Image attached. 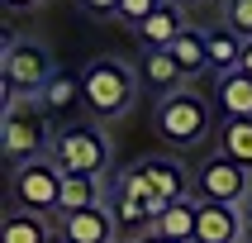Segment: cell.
<instances>
[{
    "label": "cell",
    "instance_id": "cell-1",
    "mask_svg": "<svg viewBox=\"0 0 252 243\" xmlns=\"http://www.w3.org/2000/svg\"><path fill=\"white\" fill-rule=\"evenodd\" d=\"M81 86H86V110L95 119H119V114L133 110L138 71L119 57H91L81 67Z\"/></svg>",
    "mask_w": 252,
    "mask_h": 243
},
{
    "label": "cell",
    "instance_id": "cell-2",
    "mask_svg": "<svg viewBox=\"0 0 252 243\" xmlns=\"http://www.w3.org/2000/svg\"><path fill=\"white\" fill-rule=\"evenodd\" d=\"M0 76H5V105L10 100H29L57 76V62L48 53V43L38 38H5V57H0Z\"/></svg>",
    "mask_w": 252,
    "mask_h": 243
},
{
    "label": "cell",
    "instance_id": "cell-3",
    "mask_svg": "<svg viewBox=\"0 0 252 243\" xmlns=\"http://www.w3.org/2000/svg\"><path fill=\"white\" fill-rule=\"evenodd\" d=\"M53 129H48V110H43L38 100H10L5 105V119H0V143H5V157H10V167L19 162H33L53 148Z\"/></svg>",
    "mask_w": 252,
    "mask_h": 243
},
{
    "label": "cell",
    "instance_id": "cell-4",
    "mask_svg": "<svg viewBox=\"0 0 252 243\" xmlns=\"http://www.w3.org/2000/svg\"><path fill=\"white\" fill-rule=\"evenodd\" d=\"M214 124V110L205 96H190V91H176V96L157 100V134L171 143V148H195L205 143Z\"/></svg>",
    "mask_w": 252,
    "mask_h": 243
},
{
    "label": "cell",
    "instance_id": "cell-5",
    "mask_svg": "<svg viewBox=\"0 0 252 243\" xmlns=\"http://www.w3.org/2000/svg\"><path fill=\"white\" fill-rule=\"evenodd\" d=\"M62 181H67V172L43 153L33 162L14 167V200L33 214H53V210H62Z\"/></svg>",
    "mask_w": 252,
    "mask_h": 243
},
{
    "label": "cell",
    "instance_id": "cell-6",
    "mask_svg": "<svg viewBox=\"0 0 252 243\" xmlns=\"http://www.w3.org/2000/svg\"><path fill=\"white\" fill-rule=\"evenodd\" d=\"M48 157H53L62 172H81V176H95V172L110 162V139H105L95 124H71V129H62V134L53 139Z\"/></svg>",
    "mask_w": 252,
    "mask_h": 243
},
{
    "label": "cell",
    "instance_id": "cell-7",
    "mask_svg": "<svg viewBox=\"0 0 252 243\" xmlns=\"http://www.w3.org/2000/svg\"><path fill=\"white\" fill-rule=\"evenodd\" d=\"M195 196L214 200V205H248L252 200V176H248L243 162L219 153V157H210V162L195 172Z\"/></svg>",
    "mask_w": 252,
    "mask_h": 243
},
{
    "label": "cell",
    "instance_id": "cell-8",
    "mask_svg": "<svg viewBox=\"0 0 252 243\" xmlns=\"http://www.w3.org/2000/svg\"><path fill=\"white\" fill-rule=\"evenodd\" d=\"M119 224H114L110 205H91V210L62 214V239L67 243H114Z\"/></svg>",
    "mask_w": 252,
    "mask_h": 243
},
{
    "label": "cell",
    "instance_id": "cell-9",
    "mask_svg": "<svg viewBox=\"0 0 252 243\" xmlns=\"http://www.w3.org/2000/svg\"><path fill=\"white\" fill-rule=\"evenodd\" d=\"M181 81H186V71H181V62L171 57V48H157V53H143L138 57V86H143V91H153L157 100H162V96H176Z\"/></svg>",
    "mask_w": 252,
    "mask_h": 243
},
{
    "label": "cell",
    "instance_id": "cell-10",
    "mask_svg": "<svg viewBox=\"0 0 252 243\" xmlns=\"http://www.w3.org/2000/svg\"><path fill=\"white\" fill-rule=\"evenodd\" d=\"M238 239H243V205H214V200H200L195 243H238Z\"/></svg>",
    "mask_w": 252,
    "mask_h": 243
},
{
    "label": "cell",
    "instance_id": "cell-11",
    "mask_svg": "<svg viewBox=\"0 0 252 243\" xmlns=\"http://www.w3.org/2000/svg\"><path fill=\"white\" fill-rule=\"evenodd\" d=\"M186 34V19H181V5H162V10H153L148 19H143L138 29H133V38L143 43V53H157V48H171V43Z\"/></svg>",
    "mask_w": 252,
    "mask_h": 243
},
{
    "label": "cell",
    "instance_id": "cell-12",
    "mask_svg": "<svg viewBox=\"0 0 252 243\" xmlns=\"http://www.w3.org/2000/svg\"><path fill=\"white\" fill-rule=\"evenodd\" d=\"M138 172L148 176V186L157 191V200H167V205H176V200L190 196V181H186L181 162H171V157H143Z\"/></svg>",
    "mask_w": 252,
    "mask_h": 243
},
{
    "label": "cell",
    "instance_id": "cell-13",
    "mask_svg": "<svg viewBox=\"0 0 252 243\" xmlns=\"http://www.w3.org/2000/svg\"><path fill=\"white\" fill-rule=\"evenodd\" d=\"M195 229H200V196H186V200H176V205L162 210L153 234H162L171 243H195Z\"/></svg>",
    "mask_w": 252,
    "mask_h": 243
},
{
    "label": "cell",
    "instance_id": "cell-14",
    "mask_svg": "<svg viewBox=\"0 0 252 243\" xmlns=\"http://www.w3.org/2000/svg\"><path fill=\"white\" fill-rule=\"evenodd\" d=\"M33 100H38L48 114H67V110H76V105H86V86H81L76 71H57V76L43 86Z\"/></svg>",
    "mask_w": 252,
    "mask_h": 243
},
{
    "label": "cell",
    "instance_id": "cell-15",
    "mask_svg": "<svg viewBox=\"0 0 252 243\" xmlns=\"http://www.w3.org/2000/svg\"><path fill=\"white\" fill-rule=\"evenodd\" d=\"M219 110H224V119H252V76L248 71H228V76H219Z\"/></svg>",
    "mask_w": 252,
    "mask_h": 243
},
{
    "label": "cell",
    "instance_id": "cell-16",
    "mask_svg": "<svg viewBox=\"0 0 252 243\" xmlns=\"http://www.w3.org/2000/svg\"><path fill=\"white\" fill-rule=\"evenodd\" d=\"M171 57L181 62L186 81H190V76H200V71H214V67H210V38H205L200 29H190V24H186L181 38L171 43Z\"/></svg>",
    "mask_w": 252,
    "mask_h": 243
},
{
    "label": "cell",
    "instance_id": "cell-17",
    "mask_svg": "<svg viewBox=\"0 0 252 243\" xmlns=\"http://www.w3.org/2000/svg\"><path fill=\"white\" fill-rule=\"evenodd\" d=\"M0 243H53L43 214L33 210H10L5 214V229H0Z\"/></svg>",
    "mask_w": 252,
    "mask_h": 243
},
{
    "label": "cell",
    "instance_id": "cell-18",
    "mask_svg": "<svg viewBox=\"0 0 252 243\" xmlns=\"http://www.w3.org/2000/svg\"><path fill=\"white\" fill-rule=\"evenodd\" d=\"M205 38H210V67H214V76L238 71V62H243V38L233 34V29H214V34H205Z\"/></svg>",
    "mask_w": 252,
    "mask_h": 243
},
{
    "label": "cell",
    "instance_id": "cell-19",
    "mask_svg": "<svg viewBox=\"0 0 252 243\" xmlns=\"http://www.w3.org/2000/svg\"><path fill=\"white\" fill-rule=\"evenodd\" d=\"M219 153L252 167V119H224L219 124Z\"/></svg>",
    "mask_w": 252,
    "mask_h": 243
},
{
    "label": "cell",
    "instance_id": "cell-20",
    "mask_svg": "<svg viewBox=\"0 0 252 243\" xmlns=\"http://www.w3.org/2000/svg\"><path fill=\"white\" fill-rule=\"evenodd\" d=\"M91 205H100V181L81 176V172H67V181H62V214L91 210Z\"/></svg>",
    "mask_w": 252,
    "mask_h": 243
},
{
    "label": "cell",
    "instance_id": "cell-21",
    "mask_svg": "<svg viewBox=\"0 0 252 243\" xmlns=\"http://www.w3.org/2000/svg\"><path fill=\"white\" fill-rule=\"evenodd\" d=\"M110 214H114V224H119V229H148V224H153L148 205L133 200L128 191H119V186H110Z\"/></svg>",
    "mask_w": 252,
    "mask_h": 243
},
{
    "label": "cell",
    "instance_id": "cell-22",
    "mask_svg": "<svg viewBox=\"0 0 252 243\" xmlns=\"http://www.w3.org/2000/svg\"><path fill=\"white\" fill-rule=\"evenodd\" d=\"M219 14H224V29H233L243 43L252 38V0H224Z\"/></svg>",
    "mask_w": 252,
    "mask_h": 243
},
{
    "label": "cell",
    "instance_id": "cell-23",
    "mask_svg": "<svg viewBox=\"0 0 252 243\" xmlns=\"http://www.w3.org/2000/svg\"><path fill=\"white\" fill-rule=\"evenodd\" d=\"M162 5H167V0H119V19H124L128 29H138L143 19L153 10H162Z\"/></svg>",
    "mask_w": 252,
    "mask_h": 243
},
{
    "label": "cell",
    "instance_id": "cell-24",
    "mask_svg": "<svg viewBox=\"0 0 252 243\" xmlns=\"http://www.w3.org/2000/svg\"><path fill=\"white\" fill-rule=\"evenodd\" d=\"M86 14H95V19H105V14H119V0H76Z\"/></svg>",
    "mask_w": 252,
    "mask_h": 243
},
{
    "label": "cell",
    "instance_id": "cell-25",
    "mask_svg": "<svg viewBox=\"0 0 252 243\" xmlns=\"http://www.w3.org/2000/svg\"><path fill=\"white\" fill-rule=\"evenodd\" d=\"M243 239H252V200L243 205Z\"/></svg>",
    "mask_w": 252,
    "mask_h": 243
},
{
    "label": "cell",
    "instance_id": "cell-26",
    "mask_svg": "<svg viewBox=\"0 0 252 243\" xmlns=\"http://www.w3.org/2000/svg\"><path fill=\"white\" fill-rule=\"evenodd\" d=\"M10 10H33V5H43V0H5Z\"/></svg>",
    "mask_w": 252,
    "mask_h": 243
},
{
    "label": "cell",
    "instance_id": "cell-27",
    "mask_svg": "<svg viewBox=\"0 0 252 243\" xmlns=\"http://www.w3.org/2000/svg\"><path fill=\"white\" fill-rule=\"evenodd\" d=\"M138 243H171V239H162V234H143Z\"/></svg>",
    "mask_w": 252,
    "mask_h": 243
},
{
    "label": "cell",
    "instance_id": "cell-28",
    "mask_svg": "<svg viewBox=\"0 0 252 243\" xmlns=\"http://www.w3.org/2000/svg\"><path fill=\"white\" fill-rule=\"evenodd\" d=\"M171 5H181V10H190V5H205V0H171Z\"/></svg>",
    "mask_w": 252,
    "mask_h": 243
},
{
    "label": "cell",
    "instance_id": "cell-29",
    "mask_svg": "<svg viewBox=\"0 0 252 243\" xmlns=\"http://www.w3.org/2000/svg\"><path fill=\"white\" fill-rule=\"evenodd\" d=\"M53 243H67V239H53Z\"/></svg>",
    "mask_w": 252,
    "mask_h": 243
}]
</instances>
